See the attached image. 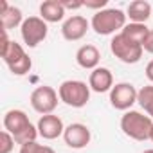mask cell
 Returning <instances> with one entry per match:
<instances>
[{
  "mask_svg": "<svg viewBox=\"0 0 153 153\" xmlns=\"http://www.w3.org/2000/svg\"><path fill=\"white\" fill-rule=\"evenodd\" d=\"M4 128H6V131H9L15 137L16 144H20V146H25L29 142H36V137L40 135L38 128L29 121V117H27V114L24 110H9V112H6Z\"/></svg>",
  "mask_w": 153,
  "mask_h": 153,
  "instance_id": "cell-1",
  "label": "cell"
},
{
  "mask_svg": "<svg viewBox=\"0 0 153 153\" xmlns=\"http://www.w3.org/2000/svg\"><path fill=\"white\" fill-rule=\"evenodd\" d=\"M153 128V121L149 115H144L137 110H128L121 117V130L133 140H148Z\"/></svg>",
  "mask_w": 153,
  "mask_h": 153,
  "instance_id": "cell-2",
  "label": "cell"
},
{
  "mask_svg": "<svg viewBox=\"0 0 153 153\" xmlns=\"http://www.w3.org/2000/svg\"><path fill=\"white\" fill-rule=\"evenodd\" d=\"M126 13L121 9H103V11H96V15L90 20L92 29L101 34V36H108L114 34L115 31H123L126 25Z\"/></svg>",
  "mask_w": 153,
  "mask_h": 153,
  "instance_id": "cell-3",
  "label": "cell"
},
{
  "mask_svg": "<svg viewBox=\"0 0 153 153\" xmlns=\"http://www.w3.org/2000/svg\"><path fill=\"white\" fill-rule=\"evenodd\" d=\"M59 101L72 108H83L90 101V87L79 79H68L63 81L58 88Z\"/></svg>",
  "mask_w": 153,
  "mask_h": 153,
  "instance_id": "cell-4",
  "label": "cell"
},
{
  "mask_svg": "<svg viewBox=\"0 0 153 153\" xmlns=\"http://www.w3.org/2000/svg\"><path fill=\"white\" fill-rule=\"evenodd\" d=\"M110 49H112V54H114L119 61L128 63V65L140 61L142 52H144V49H142L140 43L130 40V38L124 36L123 33H119V34H115V36L112 38V42H110Z\"/></svg>",
  "mask_w": 153,
  "mask_h": 153,
  "instance_id": "cell-5",
  "label": "cell"
},
{
  "mask_svg": "<svg viewBox=\"0 0 153 153\" xmlns=\"http://www.w3.org/2000/svg\"><path fill=\"white\" fill-rule=\"evenodd\" d=\"M47 33H49L47 22L43 18H40V16H29V18H25L24 24H22V27H20L22 40H24V43L29 49H34L38 43H42L47 38Z\"/></svg>",
  "mask_w": 153,
  "mask_h": 153,
  "instance_id": "cell-6",
  "label": "cell"
},
{
  "mask_svg": "<svg viewBox=\"0 0 153 153\" xmlns=\"http://www.w3.org/2000/svg\"><path fill=\"white\" fill-rule=\"evenodd\" d=\"M58 92L49 87V85H42V87H36L31 94V106L34 112L42 114V115H49L56 110L58 106Z\"/></svg>",
  "mask_w": 153,
  "mask_h": 153,
  "instance_id": "cell-7",
  "label": "cell"
},
{
  "mask_svg": "<svg viewBox=\"0 0 153 153\" xmlns=\"http://www.w3.org/2000/svg\"><path fill=\"white\" fill-rule=\"evenodd\" d=\"M63 140L68 148L72 149H83L90 144L92 140V133L90 128L83 123H72L65 128L63 131Z\"/></svg>",
  "mask_w": 153,
  "mask_h": 153,
  "instance_id": "cell-8",
  "label": "cell"
},
{
  "mask_svg": "<svg viewBox=\"0 0 153 153\" xmlns=\"http://www.w3.org/2000/svg\"><path fill=\"white\" fill-rule=\"evenodd\" d=\"M139 92L131 83H117L110 90V103L115 110H130L133 103H137Z\"/></svg>",
  "mask_w": 153,
  "mask_h": 153,
  "instance_id": "cell-9",
  "label": "cell"
},
{
  "mask_svg": "<svg viewBox=\"0 0 153 153\" xmlns=\"http://www.w3.org/2000/svg\"><path fill=\"white\" fill-rule=\"evenodd\" d=\"M88 27H90V22H88L85 16L74 15V16H70V18H67V20L63 22V25H61V34H63V38H65L67 42H78V40H81V38L87 34Z\"/></svg>",
  "mask_w": 153,
  "mask_h": 153,
  "instance_id": "cell-10",
  "label": "cell"
},
{
  "mask_svg": "<svg viewBox=\"0 0 153 153\" xmlns=\"http://www.w3.org/2000/svg\"><path fill=\"white\" fill-rule=\"evenodd\" d=\"M36 128H38L40 137H43V139H47V140H54V139H58L59 135H63V131H65L63 121H61L58 115H54V114L42 115L40 121H38V124H36Z\"/></svg>",
  "mask_w": 153,
  "mask_h": 153,
  "instance_id": "cell-11",
  "label": "cell"
},
{
  "mask_svg": "<svg viewBox=\"0 0 153 153\" xmlns=\"http://www.w3.org/2000/svg\"><path fill=\"white\" fill-rule=\"evenodd\" d=\"M88 87L90 90L103 94L114 88V76L110 72V68L106 67H97L90 72V78H88Z\"/></svg>",
  "mask_w": 153,
  "mask_h": 153,
  "instance_id": "cell-12",
  "label": "cell"
},
{
  "mask_svg": "<svg viewBox=\"0 0 153 153\" xmlns=\"http://www.w3.org/2000/svg\"><path fill=\"white\" fill-rule=\"evenodd\" d=\"M99 59H101V52L96 45L92 43H87L83 47L78 49V52H76V61H78V65L81 68H87V70H94L97 68L99 65Z\"/></svg>",
  "mask_w": 153,
  "mask_h": 153,
  "instance_id": "cell-13",
  "label": "cell"
},
{
  "mask_svg": "<svg viewBox=\"0 0 153 153\" xmlns=\"http://www.w3.org/2000/svg\"><path fill=\"white\" fill-rule=\"evenodd\" d=\"M153 15V6L146 0H133L126 9V16L133 24H146V20Z\"/></svg>",
  "mask_w": 153,
  "mask_h": 153,
  "instance_id": "cell-14",
  "label": "cell"
},
{
  "mask_svg": "<svg viewBox=\"0 0 153 153\" xmlns=\"http://www.w3.org/2000/svg\"><path fill=\"white\" fill-rule=\"evenodd\" d=\"M40 18H43L47 24H56L65 18V7L59 0H45L40 6Z\"/></svg>",
  "mask_w": 153,
  "mask_h": 153,
  "instance_id": "cell-15",
  "label": "cell"
},
{
  "mask_svg": "<svg viewBox=\"0 0 153 153\" xmlns=\"http://www.w3.org/2000/svg\"><path fill=\"white\" fill-rule=\"evenodd\" d=\"M121 33L124 36H128L130 40H133V42L142 45L146 36H148V33H149V27H146V24H133V22H130V24L124 25V29Z\"/></svg>",
  "mask_w": 153,
  "mask_h": 153,
  "instance_id": "cell-16",
  "label": "cell"
},
{
  "mask_svg": "<svg viewBox=\"0 0 153 153\" xmlns=\"http://www.w3.org/2000/svg\"><path fill=\"white\" fill-rule=\"evenodd\" d=\"M0 24H2V29L9 31V29H15V27H22L24 24V16H22V11L15 6H11L2 16H0Z\"/></svg>",
  "mask_w": 153,
  "mask_h": 153,
  "instance_id": "cell-17",
  "label": "cell"
},
{
  "mask_svg": "<svg viewBox=\"0 0 153 153\" xmlns=\"http://www.w3.org/2000/svg\"><path fill=\"white\" fill-rule=\"evenodd\" d=\"M137 103L146 112V115H149L153 119V85H146V87H142L139 90Z\"/></svg>",
  "mask_w": 153,
  "mask_h": 153,
  "instance_id": "cell-18",
  "label": "cell"
},
{
  "mask_svg": "<svg viewBox=\"0 0 153 153\" xmlns=\"http://www.w3.org/2000/svg\"><path fill=\"white\" fill-rule=\"evenodd\" d=\"M31 67H33V61H31V58L25 54L20 61H16L15 65H11L9 70H11V74H15V76H25L27 72H31Z\"/></svg>",
  "mask_w": 153,
  "mask_h": 153,
  "instance_id": "cell-19",
  "label": "cell"
},
{
  "mask_svg": "<svg viewBox=\"0 0 153 153\" xmlns=\"http://www.w3.org/2000/svg\"><path fill=\"white\" fill-rule=\"evenodd\" d=\"M15 144H16V140L9 131L4 130L0 133V153H11L15 149Z\"/></svg>",
  "mask_w": 153,
  "mask_h": 153,
  "instance_id": "cell-20",
  "label": "cell"
},
{
  "mask_svg": "<svg viewBox=\"0 0 153 153\" xmlns=\"http://www.w3.org/2000/svg\"><path fill=\"white\" fill-rule=\"evenodd\" d=\"M20 153H56L52 148L38 144V142H29L25 146H20Z\"/></svg>",
  "mask_w": 153,
  "mask_h": 153,
  "instance_id": "cell-21",
  "label": "cell"
},
{
  "mask_svg": "<svg viewBox=\"0 0 153 153\" xmlns=\"http://www.w3.org/2000/svg\"><path fill=\"white\" fill-rule=\"evenodd\" d=\"M108 4V0H85L83 6L88 7V9H97V11H103Z\"/></svg>",
  "mask_w": 153,
  "mask_h": 153,
  "instance_id": "cell-22",
  "label": "cell"
},
{
  "mask_svg": "<svg viewBox=\"0 0 153 153\" xmlns=\"http://www.w3.org/2000/svg\"><path fill=\"white\" fill-rule=\"evenodd\" d=\"M59 2L65 7V11L67 9H81V7H85L81 0H59Z\"/></svg>",
  "mask_w": 153,
  "mask_h": 153,
  "instance_id": "cell-23",
  "label": "cell"
},
{
  "mask_svg": "<svg viewBox=\"0 0 153 153\" xmlns=\"http://www.w3.org/2000/svg\"><path fill=\"white\" fill-rule=\"evenodd\" d=\"M142 49H144L146 52L153 54V29H149V33H148V36H146V40H144V43H142Z\"/></svg>",
  "mask_w": 153,
  "mask_h": 153,
  "instance_id": "cell-24",
  "label": "cell"
},
{
  "mask_svg": "<svg viewBox=\"0 0 153 153\" xmlns=\"http://www.w3.org/2000/svg\"><path fill=\"white\" fill-rule=\"evenodd\" d=\"M146 78H148V79L153 83V59H151V61L146 65Z\"/></svg>",
  "mask_w": 153,
  "mask_h": 153,
  "instance_id": "cell-25",
  "label": "cell"
},
{
  "mask_svg": "<svg viewBox=\"0 0 153 153\" xmlns=\"http://www.w3.org/2000/svg\"><path fill=\"white\" fill-rule=\"evenodd\" d=\"M149 140L153 142V128H151V133H149Z\"/></svg>",
  "mask_w": 153,
  "mask_h": 153,
  "instance_id": "cell-26",
  "label": "cell"
},
{
  "mask_svg": "<svg viewBox=\"0 0 153 153\" xmlns=\"http://www.w3.org/2000/svg\"><path fill=\"white\" fill-rule=\"evenodd\" d=\"M142 153H153V149H146V151H142Z\"/></svg>",
  "mask_w": 153,
  "mask_h": 153,
  "instance_id": "cell-27",
  "label": "cell"
},
{
  "mask_svg": "<svg viewBox=\"0 0 153 153\" xmlns=\"http://www.w3.org/2000/svg\"><path fill=\"white\" fill-rule=\"evenodd\" d=\"M151 16H153V15H151Z\"/></svg>",
  "mask_w": 153,
  "mask_h": 153,
  "instance_id": "cell-28",
  "label": "cell"
}]
</instances>
